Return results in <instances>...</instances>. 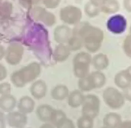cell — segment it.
<instances>
[{
	"instance_id": "f1b7e54d",
	"label": "cell",
	"mask_w": 131,
	"mask_h": 128,
	"mask_svg": "<svg viewBox=\"0 0 131 128\" xmlns=\"http://www.w3.org/2000/svg\"><path fill=\"white\" fill-rule=\"evenodd\" d=\"M55 126L56 128H75L73 121L67 117L61 119Z\"/></svg>"
},
{
	"instance_id": "836d02e7",
	"label": "cell",
	"mask_w": 131,
	"mask_h": 128,
	"mask_svg": "<svg viewBox=\"0 0 131 128\" xmlns=\"http://www.w3.org/2000/svg\"><path fill=\"white\" fill-rule=\"evenodd\" d=\"M7 76V70L6 68L0 64V81L4 80Z\"/></svg>"
},
{
	"instance_id": "3957f363",
	"label": "cell",
	"mask_w": 131,
	"mask_h": 128,
	"mask_svg": "<svg viewBox=\"0 0 131 128\" xmlns=\"http://www.w3.org/2000/svg\"><path fill=\"white\" fill-rule=\"evenodd\" d=\"M106 81L105 74L102 71L96 70L89 73L84 78L79 79L78 86L81 91L88 92L103 87Z\"/></svg>"
},
{
	"instance_id": "f35d334b",
	"label": "cell",
	"mask_w": 131,
	"mask_h": 128,
	"mask_svg": "<svg viewBox=\"0 0 131 128\" xmlns=\"http://www.w3.org/2000/svg\"><path fill=\"white\" fill-rule=\"evenodd\" d=\"M5 51L6 50L5 49L4 47L0 44V61L4 58L5 57Z\"/></svg>"
},
{
	"instance_id": "6da1fadb",
	"label": "cell",
	"mask_w": 131,
	"mask_h": 128,
	"mask_svg": "<svg viewBox=\"0 0 131 128\" xmlns=\"http://www.w3.org/2000/svg\"><path fill=\"white\" fill-rule=\"evenodd\" d=\"M72 33L81 38L83 47L90 54L96 53L100 49L104 39L102 29L85 21H80L74 25Z\"/></svg>"
},
{
	"instance_id": "d6986e66",
	"label": "cell",
	"mask_w": 131,
	"mask_h": 128,
	"mask_svg": "<svg viewBox=\"0 0 131 128\" xmlns=\"http://www.w3.org/2000/svg\"><path fill=\"white\" fill-rule=\"evenodd\" d=\"M67 98L69 106L72 108H77L82 105L84 95L80 90H74L69 93Z\"/></svg>"
},
{
	"instance_id": "603a6c76",
	"label": "cell",
	"mask_w": 131,
	"mask_h": 128,
	"mask_svg": "<svg viewBox=\"0 0 131 128\" xmlns=\"http://www.w3.org/2000/svg\"><path fill=\"white\" fill-rule=\"evenodd\" d=\"M114 81L116 86L122 89H125L131 84V80L125 70L118 72L114 76Z\"/></svg>"
},
{
	"instance_id": "ac0fdd59",
	"label": "cell",
	"mask_w": 131,
	"mask_h": 128,
	"mask_svg": "<svg viewBox=\"0 0 131 128\" xmlns=\"http://www.w3.org/2000/svg\"><path fill=\"white\" fill-rule=\"evenodd\" d=\"M122 121L121 115L115 112L106 114L103 118V126L106 128H117Z\"/></svg>"
},
{
	"instance_id": "484cf974",
	"label": "cell",
	"mask_w": 131,
	"mask_h": 128,
	"mask_svg": "<svg viewBox=\"0 0 131 128\" xmlns=\"http://www.w3.org/2000/svg\"><path fill=\"white\" fill-rule=\"evenodd\" d=\"M84 11L85 14L90 18H94L101 13L99 7L94 5L90 1L85 4L84 7Z\"/></svg>"
},
{
	"instance_id": "ffe728a7",
	"label": "cell",
	"mask_w": 131,
	"mask_h": 128,
	"mask_svg": "<svg viewBox=\"0 0 131 128\" xmlns=\"http://www.w3.org/2000/svg\"><path fill=\"white\" fill-rule=\"evenodd\" d=\"M16 105V100L11 94L0 96V109L6 112L12 111Z\"/></svg>"
},
{
	"instance_id": "30bf717a",
	"label": "cell",
	"mask_w": 131,
	"mask_h": 128,
	"mask_svg": "<svg viewBox=\"0 0 131 128\" xmlns=\"http://www.w3.org/2000/svg\"><path fill=\"white\" fill-rule=\"evenodd\" d=\"M32 15L34 19L41 22L47 27H52L56 23L55 15L45 8L39 6L35 7L32 9Z\"/></svg>"
},
{
	"instance_id": "ba28073f",
	"label": "cell",
	"mask_w": 131,
	"mask_h": 128,
	"mask_svg": "<svg viewBox=\"0 0 131 128\" xmlns=\"http://www.w3.org/2000/svg\"><path fill=\"white\" fill-rule=\"evenodd\" d=\"M106 28L109 32L114 35L121 34L126 29V19L122 14L112 15L106 21Z\"/></svg>"
},
{
	"instance_id": "8992f818",
	"label": "cell",
	"mask_w": 131,
	"mask_h": 128,
	"mask_svg": "<svg viewBox=\"0 0 131 128\" xmlns=\"http://www.w3.org/2000/svg\"><path fill=\"white\" fill-rule=\"evenodd\" d=\"M102 97L105 104L112 109H119L124 104L125 98L123 94L113 87H108L103 90Z\"/></svg>"
},
{
	"instance_id": "9a60e30c",
	"label": "cell",
	"mask_w": 131,
	"mask_h": 128,
	"mask_svg": "<svg viewBox=\"0 0 131 128\" xmlns=\"http://www.w3.org/2000/svg\"><path fill=\"white\" fill-rule=\"evenodd\" d=\"M71 52L66 44H58L52 54L53 60L56 62L61 63L68 59Z\"/></svg>"
},
{
	"instance_id": "e0dca14e",
	"label": "cell",
	"mask_w": 131,
	"mask_h": 128,
	"mask_svg": "<svg viewBox=\"0 0 131 128\" xmlns=\"http://www.w3.org/2000/svg\"><path fill=\"white\" fill-rule=\"evenodd\" d=\"M109 64L108 56L102 53H98L92 57L91 65L96 70L102 71L108 67Z\"/></svg>"
},
{
	"instance_id": "1f68e13d",
	"label": "cell",
	"mask_w": 131,
	"mask_h": 128,
	"mask_svg": "<svg viewBox=\"0 0 131 128\" xmlns=\"http://www.w3.org/2000/svg\"><path fill=\"white\" fill-rule=\"evenodd\" d=\"M20 4L25 8H29L39 4L41 0H19Z\"/></svg>"
},
{
	"instance_id": "277c9868",
	"label": "cell",
	"mask_w": 131,
	"mask_h": 128,
	"mask_svg": "<svg viewBox=\"0 0 131 128\" xmlns=\"http://www.w3.org/2000/svg\"><path fill=\"white\" fill-rule=\"evenodd\" d=\"M92 57L88 52H80L73 58L72 65L74 75L78 78H84L89 74Z\"/></svg>"
},
{
	"instance_id": "bcb514c9",
	"label": "cell",
	"mask_w": 131,
	"mask_h": 128,
	"mask_svg": "<svg viewBox=\"0 0 131 128\" xmlns=\"http://www.w3.org/2000/svg\"><path fill=\"white\" fill-rule=\"evenodd\" d=\"M29 128H31V127H29Z\"/></svg>"
},
{
	"instance_id": "cb8c5ba5",
	"label": "cell",
	"mask_w": 131,
	"mask_h": 128,
	"mask_svg": "<svg viewBox=\"0 0 131 128\" xmlns=\"http://www.w3.org/2000/svg\"><path fill=\"white\" fill-rule=\"evenodd\" d=\"M13 12V5L8 1L0 4V20L4 21L9 19Z\"/></svg>"
},
{
	"instance_id": "8d00e7d4",
	"label": "cell",
	"mask_w": 131,
	"mask_h": 128,
	"mask_svg": "<svg viewBox=\"0 0 131 128\" xmlns=\"http://www.w3.org/2000/svg\"><path fill=\"white\" fill-rule=\"evenodd\" d=\"M6 120L4 114L0 111V128H6Z\"/></svg>"
},
{
	"instance_id": "7a4b0ae2",
	"label": "cell",
	"mask_w": 131,
	"mask_h": 128,
	"mask_svg": "<svg viewBox=\"0 0 131 128\" xmlns=\"http://www.w3.org/2000/svg\"><path fill=\"white\" fill-rule=\"evenodd\" d=\"M41 70L40 65L38 63L31 62L13 72L10 76L11 82L16 87L22 88L36 79L39 76Z\"/></svg>"
},
{
	"instance_id": "8fae6325",
	"label": "cell",
	"mask_w": 131,
	"mask_h": 128,
	"mask_svg": "<svg viewBox=\"0 0 131 128\" xmlns=\"http://www.w3.org/2000/svg\"><path fill=\"white\" fill-rule=\"evenodd\" d=\"M6 119L8 125L13 128H24L28 122L26 114L19 111H11L8 113Z\"/></svg>"
},
{
	"instance_id": "7bdbcfd3",
	"label": "cell",
	"mask_w": 131,
	"mask_h": 128,
	"mask_svg": "<svg viewBox=\"0 0 131 128\" xmlns=\"http://www.w3.org/2000/svg\"><path fill=\"white\" fill-rule=\"evenodd\" d=\"M2 2H3V0H0V4H1L2 3Z\"/></svg>"
},
{
	"instance_id": "5b68a950",
	"label": "cell",
	"mask_w": 131,
	"mask_h": 128,
	"mask_svg": "<svg viewBox=\"0 0 131 128\" xmlns=\"http://www.w3.org/2000/svg\"><path fill=\"white\" fill-rule=\"evenodd\" d=\"M60 19L68 25H75L81 21L82 12L80 8L74 5L66 6L60 9Z\"/></svg>"
},
{
	"instance_id": "60d3db41",
	"label": "cell",
	"mask_w": 131,
	"mask_h": 128,
	"mask_svg": "<svg viewBox=\"0 0 131 128\" xmlns=\"http://www.w3.org/2000/svg\"><path fill=\"white\" fill-rule=\"evenodd\" d=\"M127 74L128 75V77L129 78V79L131 80V65L127 67L125 69Z\"/></svg>"
},
{
	"instance_id": "d6a6232c",
	"label": "cell",
	"mask_w": 131,
	"mask_h": 128,
	"mask_svg": "<svg viewBox=\"0 0 131 128\" xmlns=\"http://www.w3.org/2000/svg\"><path fill=\"white\" fill-rule=\"evenodd\" d=\"M123 95L125 99L131 101V84L123 89Z\"/></svg>"
},
{
	"instance_id": "2e32d148",
	"label": "cell",
	"mask_w": 131,
	"mask_h": 128,
	"mask_svg": "<svg viewBox=\"0 0 131 128\" xmlns=\"http://www.w3.org/2000/svg\"><path fill=\"white\" fill-rule=\"evenodd\" d=\"M35 101L30 96L26 95L22 96L17 103L18 111L25 114L32 113L35 108Z\"/></svg>"
},
{
	"instance_id": "52a82bcc",
	"label": "cell",
	"mask_w": 131,
	"mask_h": 128,
	"mask_svg": "<svg viewBox=\"0 0 131 128\" xmlns=\"http://www.w3.org/2000/svg\"><path fill=\"white\" fill-rule=\"evenodd\" d=\"M81 106L82 115L88 116L94 119L99 113L100 100L98 96L95 94H88L84 96Z\"/></svg>"
},
{
	"instance_id": "d4e9b609",
	"label": "cell",
	"mask_w": 131,
	"mask_h": 128,
	"mask_svg": "<svg viewBox=\"0 0 131 128\" xmlns=\"http://www.w3.org/2000/svg\"><path fill=\"white\" fill-rule=\"evenodd\" d=\"M66 45L71 52L79 50L83 47V42L81 38L74 35H72Z\"/></svg>"
},
{
	"instance_id": "4316f807",
	"label": "cell",
	"mask_w": 131,
	"mask_h": 128,
	"mask_svg": "<svg viewBox=\"0 0 131 128\" xmlns=\"http://www.w3.org/2000/svg\"><path fill=\"white\" fill-rule=\"evenodd\" d=\"M76 125L78 128H93V119L88 116L82 115L77 121Z\"/></svg>"
},
{
	"instance_id": "f546056e",
	"label": "cell",
	"mask_w": 131,
	"mask_h": 128,
	"mask_svg": "<svg viewBox=\"0 0 131 128\" xmlns=\"http://www.w3.org/2000/svg\"><path fill=\"white\" fill-rule=\"evenodd\" d=\"M41 2L46 8L53 9L58 7L61 0H41Z\"/></svg>"
},
{
	"instance_id": "b9f144b4",
	"label": "cell",
	"mask_w": 131,
	"mask_h": 128,
	"mask_svg": "<svg viewBox=\"0 0 131 128\" xmlns=\"http://www.w3.org/2000/svg\"><path fill=\"white\" fill-rule=\"evenodd\" d=\"M129 35H131V24H130V27H129Z\"/></svg>"
},
{
	"instance_id": "d590c367",
	"label": "cell",
	"mask_w": 131,
	"mask_h": 128,
	"mask_svg": "<svg viewBox=\"0 0 131 128\" xmlns=\"http://www.w3.org/2000/svg\"><path fill=\"white\" fill-rule=\"evenodd\" d=\"M117 128H131V121L126 120L122 121Z\"/></svg>"
},
{
	"instance_id": "44dd1931",
	"label": "cell",
	"mask_w": 131,
	"mask_h": 128,
	"mask_svg": "<svg viewBox=\"0 0 131 128\" xmlns=\"http://www.w3.org/2000/svg\"><path fill=\"white\" fill-rule=\"evenodd\" d=\"M99 8L101 13L114 15L119 11L120 4L117 0H107Z\"/></svg>"
},
{
	"instance_id": "7c38bea8",
	"label": "cell",
	"mask_w": 131,
	"mask_h": 128,
	"mask_svg": "<svg viewBox=\"0 0 131 128\" xmlns=\"http://www.w3.org/2000/svg\"><path fill=\"white\" fill-rule=\"evenodd\" d=\"M72 35V29L67 25H58L53 32L54 39L58 44H66Z\"/></svg>"
},
{
	"instance_id": "7402d4cb",
	"label": "cell",
	"mask_w": 131,
	"mask_h": 128,
	"mask_svg": "<svg viewBox=\"0 0 131 128\" xmlns=\"http://www.w3.org/2000/svg\"><path fill=\"white\" fill-rule=\"evenodd\" d=\"M69 93L67 86L64 85L60 84L56 86L52 89L51 92V95L54 100L60 101L67 98Z\"/></svg>"
},
{
	"instance_id": "ee69618b",
	"label": "cell",
	"mask_w": 131,
	"mask_h": 128,
	"mask_svg": "<svg viewBox=\"0 0 131 128\" xmlns=\"http://www.w3.org/2000/svg\"><path fill=\"white\" fill-rule=\"evenodd\" d=\"M99 128H106V127H104V126H103V127H99Z\"/></svg>"
},
{
	"instance_id": "4dcf8cb0",
	"label": "cell",
	"mask_w": 131,
	"mask_h": 128,
	"mask_svg": "<svg viewBox=\"0 0 131 128\" xmlns=\"http://www.w3.org/2000/svg\"><path fill=\"white\" fill-rule=\"evenodd\" d=\"M11 91L10 84L8 82L0 83V94L1 95L10 94Z\"/></svg>"
},
{
	"instance_id": "ab89813d",
	"label": "cell",
	"mask_w": 131,
	"mask_h": 128,
	"mask_svg": "<svg viewBox=\"0 0 131 128\" xmlns=\"http://www.w3.org/2000/svg\"><path fill=\"white\" fill-rule=\"evenodd\" d=\"M39 128H54L53 125L49 123H45L42 124Z\"/></svg>"
},
{
	"instance_id": "9c48e42d",
	"label": "cell",
	"mask_w": 131,
	"mask_h": 128,
	"mask_svg": "<svg viewBox=\"0 0 131 128\" xmlns=\"http://www.w3.org/2000/svg\"><path fill=\"white\" fill-rule=\"evenodd\" d=\"M24 53V48L22 45L18 43H12L8 46L5 51V60L10 65H17L21 62Z\"/></svg>"
},
{
	"instance_id": "e575fe53",
	"label": "cell",
	"mask_w": 131,
	"mask_h": 128,
	"mask_svg": "<svg viewBox=\"0 0 131 128\" xmlns=\"http://www.w3.org/2000/svg\"><path fill=\"white\" fill-rule=\"evenodd\" d=\"M123 6L126 11L131 13V0H123Z\"/></svg>"
},
{
	"instance_id": "4fadbf2b",
	"label": "cell",
	"mask_w": 131,
	"mask_h": 128,
	"mask_svg": "<svg viewBox=\"0 0 131 128\" xmlns=\"http://www.w3.org/2000/svg\"><path fill=\"white\" fill-rule=\"evenodd\" d=\"M56 109L47 104L39 105L36 109V114L38 118L45 123L51 122Z\"/></svg>"
},
{
	"instance_id": "5bb4252c",
	"label": "cell",
	"mask_w": 131,
	"mask_h": 128,
	"mask_svg": "<svg viewBox=\"0 0 131 128\" xmlns=\"http://www.w3.org/2000/svg\"><path fill=\"white\" fill-rule=\"evenodd\" d=\"M30 91L34 98L40 99L46 95L47 92V84L43 80H37L31 85Z\"/></svg>"
},
{
	"instance_id": "74e56055",
	"label": "cell",
	"mask_w": 131,
	"mask_h": 128,
	"mask_svg": "<svg viewBox=\"0 0 131 128\" xmlns=\"http://www.w3.org/2000/svg\"><path fill=\"white\" fill-rule=\"evenodd\" d=\"M107 0H89L90 2L94 4V5L100 7L102 4H103Z\"/></svg>"
},
{
	"instance_id": "f6af8a7d",
	"label": "cell",
	"mask_w": 131,
	"mask_h": 128,
	"mask_svg": "<svg viewBox=\"0 0 131 128\" xmlns=\"http://www.w3.org/2000/svg\"><path fill=\"white\" fill-rule=\"evenodd\" d=\"M1 36H0V43H1Z\"/></svg>"
},
{
	"instance_id": "83f0119b",
	"label": "cell",
	"mask_w": 131,
	"mask_h": 128,
	"mask_svg": "<svg viewBox=\"0 0 131 128\" xmlns=\"http://www.w3.org/2000/svg\"><path fill=\"white\" fill-rule=\"evenodd\" d=\"M122 49L125 55L131 59V35L128 34L124 39L122 43Z\"/></svg>"
}]
</instances>
